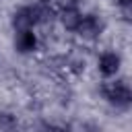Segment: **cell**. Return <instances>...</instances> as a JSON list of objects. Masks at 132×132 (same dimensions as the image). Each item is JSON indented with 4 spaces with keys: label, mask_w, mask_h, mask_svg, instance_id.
<instances>
[{
    "label": "cell",
    "mask_w": 132,
    "mask_h": 132,
    "mask_svg": "<svg viewBox=\"0 0 132 132\" xmlns=\"http://www.w3.org/2000/svg\"><path fill=\"white\" fill-rule=\"evenodd\" d=\"M99 93L103 95V99L109 105H113L118 109H128L132 103V91L124 78H107L99 87Z\"/></svg>",
    "instance_id": "6da1fadb"
},
{
    "label": "cell",
    "mask_w": 132,
    "mask_h": 132,
    "mask_svg": "<svg viewBox=\"0 0 132 132\" xmlns=\"http://www.w3.org/2000/svg\"><path fill=\"white\" fill-rule=\"evenodd\" d=\"M103 31H105V21L99 14H95V12H82V16H80L74 33L78 37L87 39V41H93V39H99L103 35Z\"/></svg>",
    "instance_id": "7a4b0ae2"
},
{
    "label": "cell",
    "mask_w": 132,
    "mask_h": 132,
    "mask_svg": "<svg viewBox=\"0 0 132 132\" xmlns=\"http://www.w3.org/2000/svg\"><path fill=\"white\" fill-rule=\"evenodd\" d=\"M10 25L14 31H27V29H35L39 23V6L37 4H25V6H19L14 12H12V19H10Z\"/></svg>",
    "instance_id": "3957f363"
},
{
    "label": "cell",
    "mask_w": 132,
    "mask_h": 132,
    "mask_svg": "<svg viewBox=\"0 0 132 132\" xmlns=\"http://www.w3.org/2000/svg\"><path fill=\"white\" fill-rule=\"evenodd\" d=\"M120 68H122V56L118 52L105 50V52L99 54V58H97V70H99V74L105 80L107 78H116L118 72H120Z\"/></svg>",
    "instance_id": "277c9868"
},
{
    "label": "cell",
    "mask_w": 132,
    "mask_h": 132,
    "mask_svg": "<svg viewBox=\"0 0 132 132\" xmlns=\"http://www.w3.org/2000/svg\"><path fill=\"white\" fill-rule=\"evenodd\" d=\"M39 45L37 33L35 29H27V31H14V50L19 54H33Z\"/></svg>",
    "instance_id": "5b68a950"
},
{
    "label": "cell",
    "mask_w": 132,
    "mask_h": 132,
    "mask_svg": "<svg viewBox=\"0 0 132 132\" xmlns=\"http://www.w3.org/2000/svg\"><path fill=\"white\" fill-rule=\"evenodd\" d=\"M43 132H70V126L62 122H50L43 126Z\"/></svg>",
    "instance_id": "8992f818"
},
{
    "label": "cell",
    "mask_w": 132,
    "mask_h": 132,
    "mask_svg": "<svg viewBox=\"0 0 132 132\" xmlns=\"http://www.w3.org/2000/svg\"><path fill=\"white\" fill-rule=\"evenodd\" d=\"M111 4H113V6H118L122 12H128V10H130V6H132V0H111Z\"/></svg>",
    "instance_id": "52a82bcc"
}]
</instances>
